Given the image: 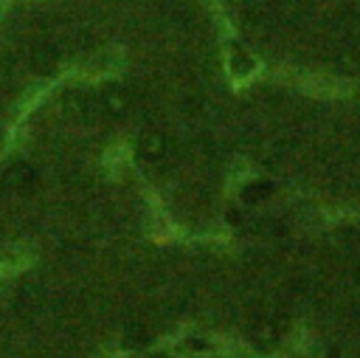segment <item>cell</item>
I'll return each mask as SVG.
<instances>
[{
  "instance_id": "cell-1",
  "label": "cell",
  "mask_w": 360,
  "mask_h": 358,
  "mask_svg": "<svg viewBox=\"0 0 360 358\" xmlns=\"http://www.w3.org/2000/svg\"><path fill=\"white\" fill-rule=\"evenodd\" d=\"M169 152V144H166V135L152 130V132H143L138 138V158L149 161V163H160Z\"/></svg>"
},
{
  "instance_id": "cell-2",
  "label": "cell",
  "mask_w": 360,
  "mask_h": 358,
  "mask_svg": "<svg viewBox=\"0 0 360 358\" xmlns=\"http://www.w3.org/2000/svg\"><path fill=\"white\" fill-rule=\"evenodd\" d=\"M6 183L8 186H14V189H25V186H31L34 183V178H37V169L31 166V163H25V161H17V163H11L8 169H6Z\"/></svg>"
},
{
  "instance_id": "cell-3",
  "label": "cell",
  "mask_w": 360,
  "mask_h": 358,
  "mask_svg": "<svg viewBox=\"0 0 360 358\" xmlns=\"http://www.w3.org/2000/svg\"><path fill=\"white\" fill-rule=\"evenodd\" d=\"M101 107H104L107 116H124L129 110V99H127V93L121 87H110L101 96Z\"/></svg>"
},
{
  "instance_id": "cell-4",
  "label": "cell",
  "mask_w": 360,
  "mask_h": 358,
  "mask_svg": "<svg viewBox=\"0 0 360 358\" xmlns=\"http://www.w3.org/2000/svg\"><path fill=\"white\" fill-rule=\"evenodd\" d=\"M245 200L248 203H256L259 197H264V195H270V183L267 180H262V183H250V186H245Z\"/></svg>"
}]
</instances>
